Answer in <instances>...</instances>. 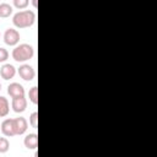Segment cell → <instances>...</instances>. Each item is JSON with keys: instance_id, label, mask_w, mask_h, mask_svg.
<instances>
[{"instance_id": "obj_1", "label": "cell", "mask_w": 157, "mask_h": 157, "mask_svg": "<svg viewBox=\"0 0 157 157\" xmlns=\"http://www.w3.org/2000/svg\"><path fill=\"white\" fill-rule=\"evenodd\" d=\"M36 22V12L32 10L18 11L12 17V23L17 28H27L31 27Z\"/></svg>"}, {"instance_id": "obj_2", "label": "cell", "mask_w": 157, "mask_h": 157, "mask_svg": "<svg viewBox=\"0 0 157 157\" xmlns=\"http://www.w3.org/2000/svg\"><path fill=\"white\" fill-rule=\"evenodd\" d=\"M12 58L15 61H18V63H25L29 59L33 58L34 55V49L32 45L27 44V43H22L20 45H16L11 53Z\"/></svg>"}, {"instance_id": "obj_3", "label": "cell", "mask_w": 157, "mask_h": 157, "mask_svg": "<svg viewBox=\"0 0 157 157\" xmlns=\"http://www.w3.org/2000/svg\"><path fill=\"white\" fill-rule=\"evenodd\" d=\"M4 42L5 44L10 45V47H13V45H17L18 42H20V33L17 29L15 28H7L4 33Z\"/></svg>"}, {"instance_id": "obj_4", "label": "cell", "mask_w": 157, "mask_h": 157, "mask_svg": "<svg viewBox=\"0 0 157 157\" xmlns=\"http://www.w3.org/2000/svg\"><path fill=\"white\" fill-rule=\"evenodd\" d=\"M18 75H20V77L22 78V80H25V81H32L34 77H36V71H34V69L31 66V65H28V64H22L20 67H18Z\"/></svg>"}, {"instance_id": "obj_5", "label": "cell", "mask_w": 157, "mask_h": 157, "mask_svg": "<svg viewBox=\"0 0 157 157\" xmlns=\"http://www.w3.org/2000/svg\"><path fill=\"white\" fill-rule=\"evenodd\" d=\"M1 132L4 134V136L6 137H11L16 135V130H15V121L13 119H5L1 123Z\"/></svg>"}, {"instance_id": "obj_6", "label": "cell", "mask_w": 157, "mask_h": 157, "mask_svg": "<svg viewBox=\"0 0 157 157\" xmlns=\"http://www.w3.org/2000/svg\"><path fill=\"white\" fill-rule=\"evenodd\" d=\"M11 107H12V110L15 113H22L27 108V99L25 98V96H22V97H15V98H12Z\"/></svg>"}, {"instance_id": "obj_7", "label": "cell", "mask_w": 157, "mask_h": 157, "mask_svg": "<svg viewBox=\"0 0 157 157\" xmlns=\"http://www.w3.org/2000/svg\"><path fill=\"white\" fill-rule=\"evenodd\" d=\"M7 93L10 94L11 98L22 97V96H25V88L18 82H12V83H10L7 86Z\"/></svg>"}, {"instance_id": "obj_8", "label": "cell", "mask_w": 157, "mask_h": 157, "mask_svg": "<svg viewBox=\"0 0 157 157\" xmlns=\"http://www.w3.org/2000/svg\"><path fill=\"white\" fill-rule=\"evenodd\" d=\"M16 74V69L13 65L11 64H4L1 67H0V76L4 78V80H10L15 76Z\"/></svg>"}, {"instance_id": "obj_9", "label": "cell", "mask_w": 157, "mask_h": 157, "mask_svg": "<svg viewBox=\"0 0 157 157\" xmlns=\"http://www.w3.org/2000/svg\"><path fill=\"white\" fill-rule=\"evenodd\" d=\"M15 121V130H16V135H22L26 132L27 128H28V121L23 118V117H18L13 119Z\"/></svg>"}, {"instance_id": "obj_10", "label": "cell", "mask_w": 157, "mask_h": 157, "mask_svg": "<svg viewBox=\"0 0 157 157\" xmlns=\"http://www.w3.org/2000/svg\"><path fill=\"white\" fill-rule=\"evenodd\" d=\"M23 144H25V147L26 148H28V150H36L37 146H38V135L34 134V132L26 135V137L23 140Z\"/></svg>"}, {"instance_id": "obj_11", "label": "cell", "mask_w": 157, "mask_h": 157, "mask_svg": "<svg viewBox=\"0 0 157 157\" xmlns=\"http://www.w3.org/2000/svg\"><path fill=\"white\" fill-rule=\"evenodd\" d=\"M9 112H10V103L7 98H5L4 96H0V118L6 117Z\"/></svg>"}, {"instance_id": "obj_12", "label": "cell", "mask_w": 157, "mask_h": 157, "mask_svg": "<svg viewBox=\"0 0 157 157\" xmlns=\"http://www.w3.org/2000/svg\"><path fill=\"white\" fill-rule=\"evenodd\" d=\"M12 13V6L7 2L0 4V17L1 18H7Z\"/></svg>"}, {"instance_id": "obj_13", "label": "cell", "mask_w": 157, "mask_h": 157, "mask_svg": "<svg viewBox=\"0 0 157 157\" xmlns=\"http://www.w3.org/2000/svg\"><path fill=\"white\" fill-rule=\"evenodd\" d=\"M28 98L33 104H38V87L33 86L28 91Z\"/></svg>"}, {"instance_id": "obj_14", "label": "cell", "mask_w": 157, "mask_h": 157, "mask_svg": "<svg viewBox=\"0 0 157 157\" xmlns=\"http://www.w3.org/2000/svg\"><path fill=\"white\" fill-rule=\"evenodd\" d=\"M10 148V142L6 137H0V153H6Z\"/></svg>"}, {"instance_id": "obj_15", "label": "cell", "mask_w": 157, "mask_h": 157, "mask_svg": "<svg viewBox=\"0 0 157 157\" xmlns=\"http://www.w3.org/2000/svg\"><path fill=\"white\" fill-rule=\"evenodd\" d=\"M29 0H13V6L18 10H23L28 6Z\"/></svg>"}, {"instance_id": "obj_16", "label": "cell", "mask_w": 157, "mask_h": 157, "mask_svg": "<svg viewBox=\"0 0 157 157\" xmlns=\"http://www.w3.org/2000/svg\"><path fill=\"white\" fill-rule=\"evenodd\" d=\"M29 125L34 129L38 128V112H33L29 115Z\"/></svg>"}, {"instance_id": "obj_17", "label": "cell", "mask_w": 157, "mask_h": 157, "mask_svg": "<svg viewBox=\"0 0 157 157\" xmlns=\"http://www.w3.org/2000/svg\"><path fill=\"white\" fill-rule=\"evenodd\" d=\"M7 59H9V52L5 48L0 47V63H5Z\"/></svg>"}, {"instance_id": "obj_18", "label": "cell", "mask_w": 157, "mask_h": 157, "mask_svg": "<svg viewBox=\"0 0 157 157\" xmlns=\"http://www.w3.org/2000/svg\"><path fill=\"white\" fill-rule=\"evenodd\" d=\"M31 2H32V5H33V7H34V9H37V7H38V0H31Z\"/></svg>"}, {"instance_id": "obj_19", "label": "cell", "mask_w": 157, "mask_h": 157, "mask_svg": "<svg viewBox=\"0 0 157 157\" xmlns=\"http://www.w3.org/2000/svg\"><path fill=\"white\" fill-rule=\"evenodd\" d=\"M0 91H1V83H0Z\"/></svg>"}, {"instance_id": "obj_20", "label": "cell", "mask_w": 157, "mask_h": 157, "mask_svg": "<svg viewBox=\"0 0 157 157\" xmlns=\"http://www.w3.org/2000/svg\"><path fill=\"white\" fill-rule=\"evenodd\" d=\"M0 36H1V34H0Z\"/></svg>"}]
</instances>
